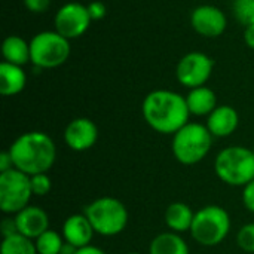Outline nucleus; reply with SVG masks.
Returning <instances> with one entry per match:
<instances>
[{
    "instance_id": "obj_35",
    "label": "nucleus",
    "mask_w": 254,
    "mask_h": 254,
    "mask_svg": "<svg viewBox=\"0 0 254 254\" xmlns=\"http://www.w3.org/2000/svg\"><path fill=\"white\" fill-rule=\"evenodd\" d=\"M253 153H254V147H253Z\"/></svg>"
},
{
    "instance_id": "obj_29",
    "label": "nucleus",
    "mask_w": 254,
    "mask_h": 254,
    "mask_svg": "<svg viewBox=\"0 0 254 254\" xmlns=\"http://www.w3.org/2000/svg\"><path fill=\"white\" fill-rule=\"evenodd\" d=\"M22 1H24V6L30 12H34V13L45 12L51 4V0H22Z\"/></svg>"
},
{
    "instance_id": "obj_28",
    "label": "nucleus",
    "mask_w": 254,
    "mask_h": 254,
    "mask_svg": "<svg viewBox=\"0 0 254 254\" xmlns=\"http://www.w3.org/2000/svg\"><path fill=\"white\" fill-rule=\"evenodd\" d=\"M88 10H89V15L92 18V21H100L106 16L107 13V7L103 1H92L88 4Z\"/></svg>"
},
{
    "instance_id": "obj_36",
    "label": "nucleus",
    "mask_w": 254,
    "mask_h": 254,
    "mask_svg": "<svg viewBox=\"0 0 254 254\" xmlns=\"http://www.w3.org/2000/svg\"><path fill=\"white\" fill-rule=\"evenodd\" d=\"M198 254H201V253H198Z\"/></svg>"
},
{
    "instance_id": "obj_33",
    "label": "nucleus",
    "mask_w": 254,
    "mask_h": 254,
    "mask_svg": "<svg viewBox=\"0 0 254 254\" xmlns=\"http://www.w3.org/2000/svg\"><path fill=\"white\" fill-rule=\"evenodd\" d=\"M77 250H79V249H76L74 246H71V244H68V243H64V246H63L61 253L60 254H76L77 253Z\"/></svg>"
},
{
    "instance_id": "obj_34",
    "label": "nucleus",
    "mask_w": 254,
    "mask_h": 254,
    "mask_svg": "<svg viewBox=\"0 0 254 254\" xmlns=\"http://www.w3.org/2000/svg\"><path fill=\"white\" fill-rule=\"evenodd\" d=\"M125 254H141V253H137V252H131V253H125Z\"/></svg>"
},
{
    "instance_id": "obj_20",
    "label": "nucleus",
    "mask_w": 254,
    "mask_h": 254,
    "mask_svg": "<svg viewBox=\"0 0 254 254\" xmlns=\"http://www.w3.org/2000/svg\"><path fill=\"white\" fill-rule=\"evenodd\" d=\"M1 54L6 63L15 64V65H24L27 63H31V54H30V43L16 34L7 36L3 40L1 45Z\"/></svg>"
},
{
    "instance_id": "obj_2",
    "label": "nucleus",
    "mask_w": 254,
    "mask_h": 254,
    "mask_svg": "<svg viewBox=\"0 0 254 254\" xmlns=\"http://www.w3.org/2000/svg\"><path fill=\"white\" fill-rule=\"evenodd\" d=\"M13 168L27 176L48 173L57 159V146L51 135L42 131L24 132L7 149Z\"/></svg>"
},
{
    "instance_id": "obj_8",
    "label": "nucleus",
    "mask_w": 254,
    "mask_h": 254,
    "mask_svg": "<svg viewBox=\"0 0 254 254\" xmlns=\"http://www.w3.org/2000/svg\"><path fill=\"white\" fill-rule=\"evenodd\" d=\"M33 190L30 176L12 168L0 174V210L6 216H15L30 205Z\"/></svg>"
},
{
    "instance_id": "obj_13",
    "label": "nucleus",
    "mask_w": 254,
    "mask_h": 254,
    "mask_svg": "<svg viewBox=\"0 0 254 254\" xmlns=\"http://www.w3.org/2000/svg\"><path fill=\"white\" fill-rule=\"evenodd\" d=\"M13 217L16 222L18 234L33 241L49 229V216L42 207L30 204L28 207L16 213Z\"/></svg>"
},
{
    "instance_id": "obj_15",
    "label": "nucleus",
    "mask_w": 254,
    "mask_h": 254,
    "mask_svg": "<svg viewBox=\"0 0 254 254\" xmlns=\"http://www.w3.org/2000/svg\"><path fill=\"white\" fill-rule=\"evenodd\" d=\"M205 125L214 138H226L237 131L240 115L232 106H217L207 116Z\"/></svg>"
},
{
    "instance_id": "obj_19",
    "label": "nucleus",
    "mask_w": 254,
    "mask_h": 254,
    "mask_svg": "<svg viewBox=\"0 0 254 254\" xmlns=\"http://www.w3.org/2000/svg\"><path fill=\"white\" fill-rule=\"evenodd\" d=\"M149 254H190L189 246L180 234L162 232L149 244Z\"/></svg>"
},
{
    "instance_id": "obj_5",
    "label": "nucleus",
    "mask_w": 254,
    "mask_h": 254,
    "mask_svg": "<svg viewBox=\"0 0 254 254\" xmlns=\"http://www.w3.org/2000/svg\"><path fill=\"white\" fill-rule=\"evenodd\" d=\"M83 214L89 219L95 234L107 238L122 234L129 220L125 204L113 196L94 199L83 208Z\"/></svg>"
},
{
    "instance_id": "obj_16",
    "label": "nucleus",
    "mask_w": 254,
    "mask_h": 254,
    "mask_svg": "<svg viewBox=\"0 0 254 254\" xmlns=\"http://www.w3.org/2000/svg\"><path fill=\"white\" fill-rule=\"evenodd\" d=\"M193 217H195V211L185 202H173L167 207L165 214H164V220L167 228L171 232L176 234H185L189 232L193 223Z\"/></svg>"
},
{
    "instance_id": "obj_4",
    "label": "nucleus",
    "mask_w": 254,
    "mask_h": 254,
    "mask_svg": "<svg viewBox=\"0 0 254 254\" xmlns=\"http://www.w3.org/2000/svg\"><path fill=\"white\" fill-rule=\"evenodd\" d=\"M214 173L225 185L244 188L254 180L253 149L246 146H229L220 150L214 159Z\"/></svg>"
},
{
    "instance_id": "obj_27",
    "label": "nucleus",
    "mask_w": 254,
    "mask_h": 254,
    "mask_svg": "<svg viewBox=\"0 0 254 254\" xmlns=\"http://www.w3.org/2000/svg\"><path fill=\"white\" fill-rule=\"evenodd\" d=\"M0 231H1L3 238L12 237V235H16V234H18V228H16L15 217H13V216H7V217H4V219L1 220V223H0Z\"/></svg>"
},
{
    "instance_id": "obj_6",
    "label": "nucleus",
    "mask_w": 254,
    "mask_h": 254,
    "mask_svg": "<svg viewBox=\"0 0 254 254\" xmlns=\"http://www.w3.org/2000/svg\"><path fill=\"white\" fill-rule=\"evenodd\" d=\"M232 228L229 213L220 205H205L195 211L190 235L202 247H217L229 235Z\"/></svg>"
},
{
    "instance_id": "obj_9",
    "label": "nucleus",
    "mask_w": 254,
    "mask_h": 254,
    "mask_svg": "<svg viewBox=\"0 0 254 254\" xmlns=\"http://www.w3.org/2000/svg\"><path fill=\"white\" fill-rule=\"evenodd\" d=\"M213 67L214 63L207 54L193 51L180 58L176 68V76L183 86L193 89L207 83L213 73Z\"/></svg>"
},
{
    "instance_id": "obj_24",
    "label": "nucleus",
    "mask_w": 254,
    "mask_h": 254,
    "mask_svg": "<svg viewBox=\"0 0 254 254\" xmlns=\"http://www.w3.org/2000/svg\"><path fill=\"white\" fill-rule=\"evenodd\" d=\"M237 244L243 252L254 254V223H247L240 228L237 234Z\"/></svg>"
},
{
    "instance_id": "obj_3",
    "label": "nucleus",
    "mask_w": 254,
    "mask_h": 254,
    "mask_svg": "<svg viewBox=\"0 0 254 254\" xmlns=\"http://www.w3.org/2000/svg\"><path fill=\"white\" fill-rule=\"evenodd\" d=\"M214 137L207 125L199 122H188L180 128L171 140V152L182 165L192 167L207 158L211 150Z\"/></svg>"
},
{
    "instance_id": "obj_30",
    "label": "nucleus",
    "mask_w": 254,
    "mask_h": 254,
    "mask_svg": "<svg viewBox=\"0 0 254 254\" xmlns=\"http://www.w3.org/2000/svg\"><path fill=\"white\" fill-rule=\"evenodd\" d=\"M13 168V162H12V158L9 155V152H1L0 153V174L1 173H6L9 170Z\"/></svg>"
},
{
    "instance_id": "obj_7",
    "label": "nucleus",
    "mask_w": 254,
    "mask_h": 254,
    "mask_svg": "<svg viewBox=\"0 0 254 254\" xmlns=\"http://www.w3.org/2000/svg\"><path fill=\"white\" fill-rule=\"evenodd\" d=\"M70 40L58 31H42L30 40L31 63L37 68H57L70 57Z\"/></svg>"
},
{
    "instance_id": "obj_14",
    "label": "nucleus",
    "mask_w": 254,
    "mask_h": 254,
    "mask_svg": "<svg viewBox=\"0 0 254 254\" xmlns=\"http://www.w3.org/2000/svg\"><path fill=\"white\" fill-rule=\"evenodd\" d=\"M61 235L65 243L74 246L76 249H83L86 246H91L92 238L95 235V231L89 222V219L82 214H71L68 216L61 229Z\"/></svg>"
},
{
    "instance_id": "obj_18",
    "label": "nucleus",
    "mask_w": 254,
    "mask_h": 254,
    "mask_svg": "<svg viewBox=\"0 0 254 254\" xmlns=\"http://www.w3.org/2000/svg\"><path fill=\"white\" fill-rule=\"evenodd\" d=\"M186 103L190 115L193 116H208L217 107L216 92L208 86H198L189 91L186 95Z\"/></svg>"
},
{
    "instance_id": "obj_31",
    "label": "nucleus",
    "mask_w": 254,
    "mask_h": 254,
    "mask_svg": "<svg viewBox=\"0 0 254 254\" xmlns=\"http://www.w3.org/2000/svg\"><path fill=\"white\" fill-rule=\"evenodd\" d=\"M244 42L250 49H254V24L246 27V30H244Z\"/></svg>"
},
{
    "instance_id": "obj_23",
    "label": "nucleus",
    "mask_w": 254,
    "mask_h": 254,
    "mask_svg": "<svg viewBox=\"0 0 254 254\" xmlns=\"http://www.w3.org/2000/svg\"><path fill=\"white\" fill-rule=\"evenodd\" d=\"M232 12L244 27L254 24V0H234Z\"/></svg>"
},
{
    "instance_id": "obj_22",
    "label": "nucleus",
    "mask_w": 254,
    "mask_h": 254,
    "mask_svg": "<svg viewBox=\"0 0 254 254\" xmlns=\"http://www.w3.org/2000/svg\"><path fill=\"white\" fill-rule=\"evenodd\" d=\"M64 238L57 231L48 229L39 238L34 240L37 254H60L64 246Z\"/></svg>"
},
{
    "instance_id": "obj_1",
    "label": "nucleus",
    "mask_w": 254,
    "mask_h": 254,
    "mask_svg": "<svg viewBox=\"0 0 254 254\" xmlns=\"http://www.w3.org/2000/svg\"><path fill=\"white\" fill-rule=\"evenodd\" d=\"M141 113L153 131L165 135H174L189 122L190 116L186 97L170 89L149 92L143 100Z\"/></svg>"
},
{
    "instance_id": "obj_17",
    "label": "nucleus",
    "mask_w": 254,
    "mask_h": 254,
    "mask_svg": "<svg viewBox=\"0 0 254 254\" xmlns=\"http://www.w3.org/2000/svg\"><path fill=\"white\" fill-rule=\"evenodd\" d=\"M27 83V74L21 65L3 61L0 64V92L3 97L19 94Z\"/></svg>"
},
{
    "instance_id": "obj_21",
    "label": "nucleus",
    "mask_w": 254,
    "mask_h": 254,
    "mask_svg": "<svg viewBox=\"0 0 254 254\" xmlns=\"http://www.w3.org/2000/svg\"><path fill=\"white\" fill-rule=\"evenodd\" d=\"M0 254H37L36 244L33 240L16 234L7 238H3Z\"/></svg>"
},
{
    "instance_id": "obj_25",
    "label": "nucleus",
    "mask_w": 254,
    "mask_h": 254,
    "mask_svg": "<svg viewBox=\"0 0 254 254\" xmlns=\"http://www.w3.org/2000/svg\"><path fill=\"white\" fill-rule=\"evenodd\" d=\"M30 182H31V190H33L34 196H45L52 189V180L48 173L31 176Z\"/></svg>"
},
{
    "instance_id": "obj_10",
    "label": "nucleus",
    "mask_w": 254,
    "mask_h": 254,
    "mask_svg": "<svg viewBox=\"0 0 254 254\" xmlns=\"http://www.w3.org/2000/svg\"><path fill=\"white\" fill-rule=\"evenodd\" d=\"M91 21L92 18L89 15L88 6L77 1H70L63 4L57 10L54 18L55 31H58L68 40L83 36L89 28Z\"/></svg>"
},
{
    "instance_id": "obj_26",
    "label": "nucleus",
    "mask_w": 254,
    "mask_h": 254,
    "mask_svg": "<svg viewBox=\"0 0 254 254\" xmlns=\"http://www.w3.org/2000/svg\"><path fill=\"white\" fill-rule=\"evenodd\" d=\"M243 204L247 211L254 214V180L243 188Z\"/></svg>"
},
{
    "instance_id": "obj_32",
    "label": "nucleus",
    "mask_w": 254,
    "mask_h": 254,
    "mask_svg": "<svg viewBox=\"0 0 254 254\" xmlns=\"http://www.w3.org/2000/svg\"><path fill=\"white\" fill-rule=\"evenodd\" d=\"M76 254H106V252L101 250L100 247L91 244V246H86V247H83V249H79Z\"/></svg>"
},
{
    "instance_id": "obj_12",
    "label": "nucleus",
    "mask_w": 254,
    "mask_h": 254,
    "mask_svg": "<svg viewBox=\"0 0 254 254\" xmlns=\"http://www.w3.org/2000/svg\"><path fill=\"white\" fill-rule=\"evenodd\" d=\"M98 127L88 118H76L64 129V143L74 152H85L95 146Z\"/></svg>"
},
{
    "instance_id": "obj_11",
    "label": "nucleus",
    "mask_w": 254,
    "mask_h": 254,
    "mask_svg": "<svg viewBox=\"0 0 254 254\" xmlns=\"http://www.w3.org/2000/svg\"><path fill=\"white\" fill-rule=\"evenodd\" d=\"M192 28L204 37H219L228 27L225 12L213 4H201L190 13Z\"/></svg>"
}]
</instances>
